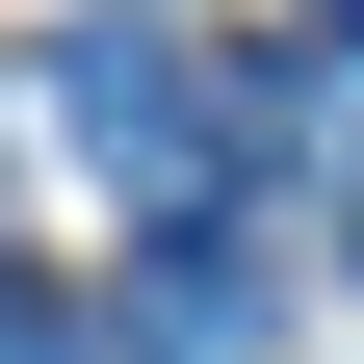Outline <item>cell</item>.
Listing matches in <instances>:
<instances>
[{"label":"cell","mask_w":364,"mask_h":364,"mask_svg":"<svg viewBox=\"0 0 364 364\" xmlns=\"http://www.w3.org/2000/svg\"><path fill=\"white\" fill-rule=\"evenodd\" d=\"M312 105H338V260H364V78H312Z\"/></svg>","instance_id":"obj_4"},{"label":"cell","mask_w":364,"mask_h":364,"mask_svg":"<svg viewBox=\"0 0 364 364\" xmlns=\"http://www.w3.org/2000/svg\"><path fill=\"white\" fill-rule=\"evenodd\" d=\"M130 338H156V364H235V338H260V260H235V208H156V287H130Z\"/></svg>","instance_id":"obj_2"},{"label":"cell","mask_w":364,"mask_h":364,"mask_svg":"<svg viewBox=\"0 0 364 364\" xmlns=\"http://www.w3.org/2000/svg\"><path fill=\"white\" fill-rule=\"evenodd\" d=\"M312 53H338V78H364V0H312Z\"/></svg>","instance_id":"obj_5"},{"label":"cell","mask_w":364,"mask_h":364,"mask_svg":"<svg viewBox=\"0 0 364 364\" xmlns=\"http://www.w3.org/2000/svg\"><path fill=\"white\" fill-rule=\"evenodd\" d=\"M53 130H78V182H105L130 235H156V208H235V105H208L182 26H78L53 53Z\"/></svg>","instance_id":"obj_1"},{"label":"cell","mask_w":364,"mask_h":364,"mask_svg":"<svg viewBox=\"0 0 364 364\" xmlns=\"http://www.w3.org/2000/svg\"><path fill=\"white\" fill-rule=\"evenodd\" d=\"M0 364H105V338H78V312H53V287H0Z\"/></svg>","instance_id":"obj_3"}]
</instances>
